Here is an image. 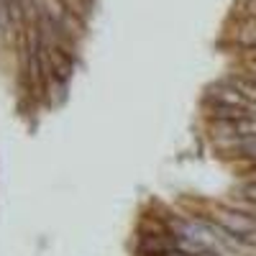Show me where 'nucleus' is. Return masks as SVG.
Listing matches in <instances>:
<instances>
[{"mask_svg":"<svg viewBox=\"0 0 256 256\" xmlns=\"http://www.w3.org/2000/svg\"><path fill=\"white\" fill-rule=\"evenodd\" d=\"M210 144H212L216 156L228 162L236 172L256 164V136H248V138H216Z\"/></svg>","mask_w":256,"mask_h":256,"instance_id":"nucleus-2","label":"nucleus"},{"mask_svg":"<svg viewBox=\"0 0 256 256\" xmlns=\"http://www.w3.org/2000/svg\"><path fill=\"white\" fill-rule=\"evenodd\" d=\"M208 216L216 220V223H220L244 248H254L256 246V218L254 216L241 212V210L230 208L226 202H216Z\"/></svg>","mask_w":256,"mask_h":256,"instance_id":"nucleus-1","label":"nucleus"},{"mask_svg":"<svg viewBox=\"0 0 256 256\" xmlns=\"http://www.w3.org/2000/svg\"><path fill=\"white\" fill-rule=\"evenodd\" d=\"M64 6H67L74 16H80V18H84L88 20V16H90V8H92V3L90 0H62Z\"/></svg>","mask_w":256,"mask_h":256,"instance_id":"nucleus-9","label":"nucleus"},{"mask_svg":"<svg viewBox=\"0 0 256 256\" xmlns=\"http://www.w3.org/2000/svg\"><path fill=\"white\" fill-rule=\"evenodd\" d=\"M228 72L238 74V77H246L248 82L256 84V56H238L236 64H233Z\"/></svg>","mask_w":256,"mask_h":256,"instance_id":"nucleus-7","label":"nucleus"},{"mask_svg":"<svg viewBox=\"0 0 256 256\" xmlns=\"http://www.w3.org/2000/svg\"><path fill=\"white\" fill-rule=\"evenodd\" d=\"M90 3H92V0H90Z\"/></svg>","mask_w":256,"mask_h":256,"instance_id":"nucleus-10","label":"nucleus"},{"mask_svg":"<svg viewBox=\"0 0 256 256\" xmlns=\"http://www.w3.org/2000/svg\"><path fill=\"white\" fill-rule=\"evenodd\" d=\"M200 113L205 123H220V120H241L256 116V108H238V105H223V102H200Z\"/></svg>","mask_w":256,"mask_h":256,"instance_id":"nucleus-4","label":"nucleus"},{"mask_svg":"<svg viewBox=\"0 0 256 256\" xmlns=\"http://www.w3.org/2000/svg\"><path fill=\"white\" fill-rule=\"evenodd\" d=\"M228 84H230V88H236L251 105H256V84L254 82H248L246 77H238V74H233V72H228L226 77H223Z\"/></svg>","mask_w":256,"mask_h":256,"instance_id":"nucleus-6","label":"nucleus"},{"mask_svg":"<svg viewBox=\"0 0 256 256\" xmlns=\"http://www.w3.org/2000/svg\"><path fill=\"white\" fill-rule=\"evenodd\" d=\"M208 136H210V141H216V138H248V136H256V116L241 118V120L208 123Z\"/></svg>","mask_w":256,"mask_h":256,"instance_id":"nucleus-3","label":"nucleus"},{"mask_svg":"<svg viewBox=\"0 0 256 256\" xmlns=\"http://www.w3.org/2000/svg\"><path fill=\"white\" fill-rule=\"evenodd\" d=\"M230 18H256V0H233Z\"/></svg>","mask_w":256,"mask_h":256,"instance_id":"nucleus-8","label":"nucleus"},{"mask_svg":"<svg viewBox=\"0 0 256 256\" xmlns=\"http://www.w3.org/2000/svg\"><path fill=\"white\" fill-rule=\"evenodd\" d=\"M202 100H208V102H223V105H238V108H256V105H251L236 88H230L223 77L208 84L205 92H202Z\"/></svg>","mask_w":256,"mask_h":256,"instance_id":"nucleus-5","label":"nucleus"}]
</instances>
